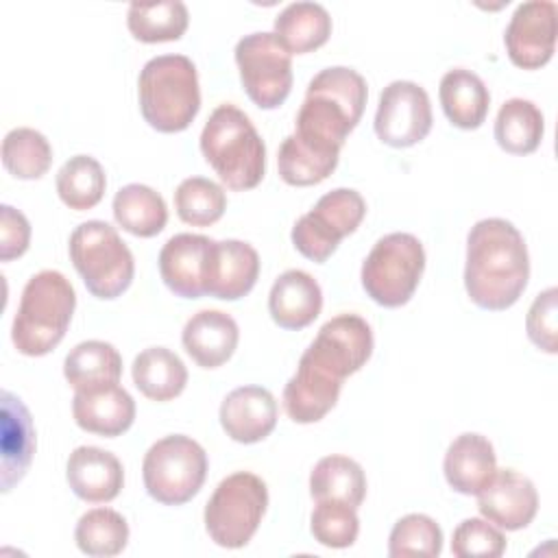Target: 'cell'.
Wrapping results in <instances>:
<instances>
[{"mask_svg":"<svg viewBox=\"0 0 558 558\" xmlns=\"http://www.w3.org/2000/svg\"><path fill=\"white\" fill-rule=\"evenodd\" d=\"M74 541L76 547L87 556H118L129 543V523L118 510L94 508L78 519Z\"/></svg>","mask_w":558,"mask_h":558,"instance_id":"cell-35","label":"cell"},{"mask_svg":"<svg viewBox=\"0 0 558 558\" xmlns=\"http://www.w3.org/2000/svg\"><path fill=\"white\" fill-rule=\"evenodd\" d=\"M440 551H442V530L427 514H421V512L405 514L390 530L388 554L392 558L438 556Z\"/></svg>","mask_w":558,"mask_h":558,"instance_id":"cell-38","label":"cell"},{"mask_svg":"<svg viewBox=\"0 0 558 558\" xmlns=\"http://www.w3.org/2000/svg\"><path fill=\"white\" fill-rule=\"evenodd\" d=\"M506 551V536L486 519H464L451 538V554L458 558H497Z\"/></svg>","mask_w":558,"mask_h":558,"instance_id":"cell-40","label":"cell"},{"mask_svg":"<svg viewBox=\"0 0 558 558\" xmlns=\"http://www.w3.org/2000/svg\"><path fill=\"white\" fill-rule=\"evenodd\" d=\"M31 242V222L28 218L11 207H0V259L9 262L26 253Z\"/></svg>","mask_w":558,"mask_h":558,"instance_id":"cell-42","label":"cell"},{"mask_svg":"<svg viewBox=\"0 0 558 558\" xmlns=\"http://www.w3.org/2000/svg\"><path fill=\"white\" fill-rule=\"evenodd\" d=\"M133 384L153 401H170L179 397L187 384L183 360L166 347H148L140 351L131 366Z\"/></svg>","mask_w":558,"mask_h":558,"instance_id":"cell-29","label":"cell"},{"mask_svg":"<svg viewBox=\"0 0 558 558\" xmlns=\"http://www.w3.org/2000/svg\"><path fill=\"white\" fill-rule=\"evenodd\" d=\"M65 477L72 493L89 504H107L124 486V469L118 456L92 445H81L70 453Z\"/></svg>","mask_w":558,"mask_h":558,"instance_id":"cell-18","label":"cell"},{"mask_svg":"<svg viewBox=\"0 0 558 558\" xmlns=\"http://www.w3.org/2000/svg\"><path fill=\"white\" fill-rule=\"evenodd\" d=\"M425 270V248L421 240L405 231L379 238L362 264V288L384 305L399 307L408 303Z\"/></svg>","mask_w":558,"mask_h":558,"instance_id":"cell-8","label":"cell"},{"mask_svg":"<svg viewBox=\"0 0 558 558\" xmlns=\"http://www.w3.org/2000/svg\"><path fill=\"white\" fill-rule=\"evenodd\" d=\"M76 307V292L59 270L35 272L20 296L11 325L13 347L22 355H46L65 336Z\"/></svg>","mask_w":558,"mask_h":558,"instance_id":"cell-4","label":"cell"},{"mask_svg":"<svg viewBox=\"0 0 558 558\" xmlns=\"http://www.w3.org/2000/svg\"><path fill=\"white\" fill-rule=\"evenodd\" d=\"M111 209L116 222L137 238H153L168 222L163 196L144 183L122 185L113 196Z\"/></svg>","mask_w":558,"mask_h":558,"instance_id":"cell-30","label":"cell"},{"mask_svg":"<svg viewBox=\"0 0 558 558\" xmlns=\"http://www.w3.org/2000/svg\"><path fill=\"white\" fill-rule=\"evenodd\" d=\"M373 353L371 325L357 314H338L329 318L303 351V357L344 381L357 373Z\"/></svg>","mask_w":558,"mask_h":558,"instance_id":"cell-13","label":"cell"},{"mask_svg":"<svg viewBox=\"0 0 558 558\" xmlns=\"http://www.w3.org/2000/svg\"><path fill=\"white\" fill-rule=\"evenodd\" d=\"M259 277V255L242 240H216L209 264L207 294L238 301L248 294Z\"/></svg>","mask_w":558,"mask_h":558,"instance_id":"cell-22","label":"cell"},{"mask_svg":"<svg viewBox=\"0 0 558 558\" xmlns=\"http://www.w3.org/2000/svg\"><path fill=\"white\" fill-rule=\"evenodd\" d=\"M323 307L318 281L299 268L281 272L268 294V312L283 329H303L316 320Z\"/></svg>","mask_w":558,"mask_h":558,"instance_id":"cell-25","label":"cell"},{"mask_svg":"<svg viewBox=\"0 0 558 558\" xmlns=\"http://www.w3.org/2000/svg\"><path fill=\"white\" fill-rule=\"evenodd\" d=\"M366 96V81L353 68L331 65L320 70L307 83L294 133L288 140L296 148L338 166L340 148L360 122Z\"/></svg>","mask_w":558,"mask_h":558,"instance_id":"cell-1","label":"cell"},{"mask_svg":"<svg viewBox=\"0 0 558 558\" xmlns=\"http://www.w3.org/2000/svg\"><path fill=\"white\" fill-rule=\"evenodd\" d=\"M504 44L517 68L545 65L556 48V4L551 0L521 2L506 26Z\"/></svg>","mask_w":558,"mask_h":558,"instance_id":"cell-14","label":"cell"},{"mask_svg":"<svg viewBox=\"0 0 558 558\" xmlns=\"http://www.w3.org/2000/svg\"><path fill=\"white\" fill-rule=\"evenodd\" d=\"M205 449L185 434H170L148 447L142 462L146 493L163 506L190 501L207 477Z\"/></svg>","mask_w":558,"mask_h":558,"instance_id":"cell-9","label":"cell"},{"mask_svg":"<svg viewBox=\"0 0 558 558\" xmlns=\"http://www.w3.org/2000/svg\"><path fill=\"white\" fill-rule=\"evenodd\" d=\"M190 22L185 2L157 0V2H131L126 11V26L131 35L146 44L179 39Z\"/></svg>","mask_w":558,"mask_h":558,"instance_id":"cell-33","label":"cell"},{"mask_svg":"<svg viewBox=\"0 0 558 558\" xmlns=\"http://www.w3.org/2000/svg\"><path fill=\"white\" fill-rule=\"evenodd\" d=\"M310 495L316 501L331 499L357 508L366 497L364 469L349 456H325L310 473Z\"/></svg>","mask_w":558,"mask_h":558,"instance_id":"cell-31","label":"cell"},{"mask_svg":"<svg viewBox=\"0 0 558 558\" xmlns=\"http://www.w3.org/2000/svg\"><path fill=\"white\" fill-rule=\"evenodd\" d=\"M72 416L81 429L113 438L133 425L135 401L120 384L76 390L72 399Z\"/></svg>","mask_w":558,"mask_h":558,"instance_id":"cell-20","label":"cell"},{"mask_svg":"<svg viewBox=\"0 0 558 558\" xmlns=\"http://www.w3.org/2000/svg\"><path fill=\"white\" fill-rule=\"evenodd\" d=\"M174 209L192 227H209L222 218L227 194L222 185L207 177H187L174 190Z\"/></svg>","mask_w":558,"mask_h":558,"instance_id":"cell-37","label":"cell"},{"mask_svg":"<svg viewBox=\"0 0 558 558\" xmlns=\"http://www.w3.org/2000/svg\"><path fill=\"white\" fill-rule=\"evenodd\" d=\"M366 214V203L357 190L336 187L323 194L316 205L303 214L292 227L294 248L312 259L325 262L340 244V240L353 233Z\"/></svg>","mask_w":558,"mask_h":558,"instance_id":"cell-10","label":"cell"},{"mask_svg":"<svg viewBox=\"0 0 558 558\" xmlns=\"http://www.w3.org/2000/svg\"><path fill=\"white\" fill-rule=\"evenodd\" d=\"M266 508V482L251 471L231 473L216 486L205 504V530L216 545L240 549L257 532Z\"/></svg>","mask_w":558,"mask_h":558,"instance_id":"cell-7","label":"cell"},{"mask_svg":"<svg viewBox=\"0 0 558 558\" xmlns=\"http://www.w3.org/2000/svg\"><path fill=\"white\" fill-rule=\"evenodd\" d=\"M2 163L17 179H39L52 163V146L37 129H11L2 140Z\"/></svg>","mask_w":558,"mask_h":558,"instance_id":"cell-36","label":"cell"},{"mask_svg":"<svg viewBox=\"0 0 558 558\" xmlns=\"http://www.w3.org/2000/svg\"><path fill=\"white\" fill-rule=\"evenodd\" d=\"M144 120L161 133H179L201 109L198 72L185 54H159L144 63L137 78Z\"/></svg>","mask_w":558,"mask_h":558,"instance_id":"cell-5","label":"cell"},{"mask_svg":"<svg viewBox=\"0 0 558 558\" xmlns=\"http://www.w3.org/2000/svg\"><path fill=\"white\" fill-rule=\"evenodd\" d=\"M275 35L290 54H305L329 39L331 15L320 2H290L275 17Z\"/></svg>","mask_w":558,"mask_h":558,"instance_id":"cell-27","label":"cell"},{"mask_svg":"<svg viewBox=\"0 0 558 558\" xmlns=\"http://www.w3.org/2000/svg\"><path fill=\"white\" fill-rule=\"evenodd\" d=\"M477 508L493 525L514 532L530 525L536 517L538 493L530 477L514 469H501L477 493Z\"/></svg>","mask_w":558,"mask_h":558,"instance_id":"cell-16","label":"cell"},{"mask_svg":"<svg viewBox=\"0 0 558 558\" xmlns=\"http://www.w3.org/2000/svg\"><path fill=\"white\" fill-rule=\"evenodd\" d=\"M442 471L447 484L462 495H477L497 471L493 442L475 432H464L447 447Z\"/></svg>","mask_w":558,"mask_h":558,"instance_id":"cell-24","label":"cell"},{"mask_svg":"<svg viewBox=\"0 0 558 558\" xmlns=\"http://www.w3.org/2000/svg\"><path fill=\"white\" fill-rule=\"evenodd\" d=\"M432 129V105L427 92L414 81L388 83L377 102L375 133L395 148H408L427 137Z\"/></svg>","mask_w":558,"mask_h":558,"instance_id":"cell-12","label":"cell"},{"mask_svg":"<svg viewBox=\"0 0 558 558\" xmlns=\"http://www.w3.org/2000/svg\"><path fill=\"white\" fill-rule=\"evenodd\" d=\"M70 259L96 299H116L133 281L135 262L116 227L105 220L81 222L68 242Z\"/></svg>","mask_w":558,"mask_h":558,"instance_id":"cell-6","label":"cell"},{"mask_svg":"<svg viewBox=\"0 0 558 558\" xmlns=\"http://www.w3.org/2000/svg\"><path fill=\"white\" fill-rule=\"evenodd\" d=\"M310 530L314 538L331 549L351 547L360 534L357 508L344 501H316L310 517Z\"/></svg>","mask_w":558,"mask_h":558,"instance_id":"cell-39","label":"cell"},{"mask_svg":"<svg viewBox=\"0 0 558 558\" xmlns=\"http://www.w3.org/2000/svg\"><path fill=\"white\" fill-rule=\"evenodd\" d=\"M235 63L246 96L259 109H277L292 89V54L275 33L255 31L235 44Z\"/></svg>","mask_w":558,"mask_h":558,"instance_id":"cell-11","label":"cell"},{"mask_svg":"<svg viewBox=\"0 0 558 558\" xmlns=\"http://www.w3.org/2000/svg\"><path fill=\"white\" fill-rule=\"evenodd\" d=\"M340 388L342 379L301 355L294 375L283 388L286 414L294 423H316L336 405Z\"/></svg>","mask_w":558,"mask_h":558,"instance_id":"cell-19","label":"cell"},{"mask_svg":"<svg viewBox=\"0 0 558 558\" xmlns=\"http://www.w3.org/2000/svg\"><path fill=\"white\" fill-rule=\"evenodd\" d=\"M105 187V170L92 155H74L57 172V194L70 209L76 211L98 205Z\"/></svg>","mask_w":558,"mask_h":558,"instance_id":"cell-34","label":"cell"},{"mask_svg":"<svg viewBox=\"0 0 558 558\" xmlns=\"http://www.w3.org/2000/svg\"><path fill=\"white\" fill-rule=\"evenodd\" d=\"M530 279V255L521 231L506 218L477 220L466 235L464 288L482 310H506Z\"/></svg>","mask_w":558,"mask_h":558,"instance_id":"cell-2","label":"cell"},{"mask_svg":"<svg viewBox=\"0 0 558 558\" xmlns=\"http://www.w3.org/2000/svg\"><path fill=\"white\" fill-rule=\"evenodd\" d=\"M201 153L229 190H251L264 179V140L251 118L231 102L218 105L207 118Z\"/></svg>","mask_w":558,"mask_h":558,"instance_id":"cell-3","label":"cell"},{"mask_svg":"<svg viewBox=\"0 0 558 558\" xmlns=\"http://www.w3.org/2000/svg\"><path fill=\"white\" fill-rule=\"evenodd\" d=\"M277 401L268 388L240 386L220 403V425L235 442L253 445L270 436L277 425Z\"/></svg>","mask_w":558,"mask_h":558,"instance_id":"cell-17","label":"cell"},{"mask_svg":"<svg viewBox=\"0 0 558 558\" xmlns=\"http://www.w3.org/2000/svg\"><path fill=\"white\" fill-rule=\"evenodd\" d=\"M525 331L532 344L541 351H558V290L554 286L532 301L525 316Z\"/></svg>","mask_w":558,"mask_h":558,"instance_id":"cell-41","label":"cell"},{"mask_svg":"<svg viewBox=\"0 0 558 558\" xmlns=\"http://www.w3.org/2000/svg\"><path fill=\"white\" fill-rule=\"evenodd\" d=\"M63 375L74 390H94L120 384L122 355L111 342L85 340L65 355Z\"/></svg>","mask_w":558,"mask_h":558,"instance_id":"cell-28","label":"cell"},{"mask_svg":"<svg viewBox=\"0 0 558 558\" xmlns=\"http://www.w3.org/2000/svg\"><path fill=\"white\" fill-rule=\"evenodd\" d=\"M238 340V323L233 320V316L220 310H201L192 314L181 333L185 353L201 368L222 366L233 355Z\"/></svg>","mask_w":558,"mask_h":558,"instance_id":"cell-21","label":"cell"},{"mask_svg":"<svg viewBox=\"0 0 558 558\" xmlns=\"http://www.w3.org/2000/svg\"><path fill=\"white\" fill-rule=\"evenodd\" d=\"M545 118L527 98H508L495 118V140L510 155H530L541 146Z\"/></svg>","mask_w":558,"mask_h":558,"instance_id":"cell-32","label":"cell"},{"mask_svg":"<svg viewBox=\"0 0 558 558\" xmlns=\"http://www.w3.org/2000/svg\"><path fill=\"white\" fill-rule=\"evenodd\" d=\"M2 493H9L28 471L35 453V427L28 408L9 390H2Z\"/></svg>","mask_w":558,"mask_h":558,"instance_id":"cell-23","label":"cell"},{"mask_svg":"<svg viewBox=\"0 0 558 558\" xmlns=\"http://www.w3.org/2000/svg\"><path fill=\"white\" fill-rule=\"evenodd\" d=\"M440 105L447 120L458 129H477L488 113L490 94L486 83L466 68L447 70L438 87Z\"/></svg>","mask_w":558,"mask_h":558,"instance_id":"cell-26","label":"cell"},{"mask_svg":"<svg viewBox=\"0 0 558 558\" xmlns=\"http://www.w3.org/2000/svg\"><path fill=\"white\" fill-rule=\"evenodd\" d=\"M214 242L201 233H177L159 251V275L163 283L183 299L207 294Z\"/></svg>","mask_w":558,"mask_h":558,"instance_id":"cell-15","label":"cell"}]
</instances>
